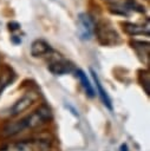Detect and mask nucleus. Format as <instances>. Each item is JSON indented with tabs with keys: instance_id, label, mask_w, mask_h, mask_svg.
I'll return each instance as SVG.
<instances>
[{
	"instance_id": "4",
	"label": "nucleus",
	"mask_w": 150,
	"mask_h": 151,
	"mask_svg": "<svg viewBox=\"0 0 150 151\" xmlns=\"http://www.w3.org/2000/svg\"><path fill=\"white\" fill-rule=\"evenodd\" d=\"M96 21L94 18L86 12H81L77 17V31L78 37L83 41H89L94 35Z\"/></svg>"
},
{
	"instance_id": "8",
	"label": "nucleus",
	"mask_w": 150,
	"mask_h": 151,
	"mask_svg": "<svg viewBox=\"0 0 150 151\" xmlns=\"http://www.w3.org/2000/svg\"><path fill=\"white\" fill-rule=\"evenodd\" d=\"M90 72H91V76H92L93 81H94V85H96V91H97V93H98V96H99L102 103L104 104L105 107H107L110 111H112V109H113V106H112V100H111L110 96L107 94L106 90L103 87V85H102V83H100V80H99L98 74L96 73V71H94L93 68H90Z\"/></svg>"
},
{
	"instance_id": "6",
	"label": "nucleus",
	"mask_w": 150,
	"mask_h": 151,
	"mask_svg": "<svg viewBox=\"0 0 150 151\" xmlns=\"http://www.w3.org/2000/svg\"><path fill=\"white\" fill-rule=\"evenodd\" d=\"M47 68L54 76H64V74L71 73V72H73L76 70L72 63H70L69 60H66V59H64L61 57H59L57 59H53L48 64Z\"/></svg>"
},
{
	"instance_id": "1",
	"label": "nucleus",
	"mask_w": 150,
	"mask_h": 151,
	"mask_svg": "<svg viewBox=\"0 0 150 151\" xmlns=\"http://www.w3.org/2000/svg\"><path fill=\"white\" fill-rule=\"evenodd\" d=\"M51 118H52L51 109L46 105H41L38 109H35L34 111H32L31 113L14 120V122L6 124L1 129L0 136L4 138L18 136L22 132L31 131V130H34L37 127H40V126L47 124L51 120Z\"/></svg>"
},
{
	"instance_id": "3",
	"label": "nucleus",
	"mask_w": 150,
	"mask_h": 151,
	"mask_svg": "<svg viewBox=\"0 0 150 151\" xmlns=\"http://www.w3.org/2000/svg\"><path fill=\"white\" fill-rule=\"evenodd\" d=\"M94 33L97 35L99 44H102L103 46H115L120 42L119 34L107 21L102 20L100 22L96 24Z\"/></svg>"
},
{
	"instance_id": "5",
	"label": "nucleus",
	"mask_w": 150,
	"mask_h": 151,
	"mask_svg": "<svg viewBox=\"0 0 150 151\" xmlns=\"http://www.w3.org/2000/svg\"><path fill=\"white\" fill-rule=\"evenodd\" d=\"M35 99H37V94L34 92H27V93H25L22 97H20L18 100H15L12 106L8 107L6 114L8 117H15V116L20 114L21 112L26 111L35 101Z\"/></svg>"
},
{
	"instance_id": "7",
	"label": "nucleus",
	"mask_w": 150,
	"mask_h": 151,
	"mask_svg": "<svg viewBox=\"0 0 150 151\" xmlns=\"http://www.w3.org/2000/svg\"><path fill=\"white\" fill-rule=\"evenodd\" d=\"M53 52L52 46L44 39H35L31 44V55L33 58H43Z\"/></svg>"
},
{
	"instance_id": "11",
	"label": "nucleus",
	"mask_w": 150,
	"mask_h": 151,
	"mask_svg": "<svg viewBox=\"0 0 150 151\" xmlns=\"http://www.w3.org/2000/svg\"><path fill=\"white\" fill-rule=\"evenodd\" d=\"M131 47L137 52V54L139 57H142V59L145 57L146 63L149 61V42L148 41H142V40H132L130 42Z\"/></svg>"
},
{
	"instance_id": "2",
	"label": "nucleus",
	"mask_w": 150,
	"mask_h": 151,
	"mask_svg": "<svg viewBox=\"0 0 150 151\" xmlns=\"http://www.w3.org/2000/svg\"><path fill=\"white\" fill-rule=\"evenodd\" d=\"M50 143L45 139H24L8 143L0 151H48Z\"/></svg>"
},
{
	"instance_id": "12",
	"label": "nucleus",
	"mask_w": 150,
	"mask_h": 151,
	"mask_svg": "<svg viewBox=\"0 0 150 151\" xmlns=\"http://www.w3.org/2000/svg\"><path fill=\"white\" fill-rule=\"evenodd\" d=\"M139 79H141V83H142V86H143V88L145 90V92H146V94H149V83H150V80H149V72L146 71V70H142V71H139Z\"/></svg>"
},
{
	"instance_id": "13",
	"label": "nucleus",
	"mask_w": 150,
	"mask_h": 151,
	"mask_svg": "<svg viewBox=\"0 0 150 151\" xmlns=\"http://www.w3.org/2000/svg\"><path fill=\"white\" fill-rule=\"evenodd\" d=\"M7 28H8V31L11 32V33H15L17 31H20V28H21V25L18 22V21H14V20H12V21H9L8 24H7Z\"/></svg>"
},
{
	"instance_id": "9",
	"label": "nucleus",
	"mask_w": 150,
	"mask_h": 151,
	"mask_svg": "<svg viewBox=\"0 0 150 151\" xmlns=\"http://www.w3.org/2000/svg\"><path fill=\"white\" fill-rule=\"evenodd\" d=\"M123 31L128 34V35H146L149 37L150 32H149V22H146L145 25L143 24H136V22H123Z\"/></svg>"
},
{
	"instance_id": "10",
	"label": "nucleus",
	"mask_w": 150,
	"mask_h": 151,
	"mask_svg": "<svg viewBox=\"0 0 150 151\" xmlns=\"http://www.w3.org/2000/svg\"><path fill=\"white\" fill-rule=\"evenodd\" d=\"M74 73H76V77L79 79V83L81 84V87L84 88L85 93H86L90 98L94 97V94H96L94 87H93V85L91 84L90 79L87 78L86 73H85L83 70H80V68H76V70H74Z\"/></svg>"
}]
</instances>
